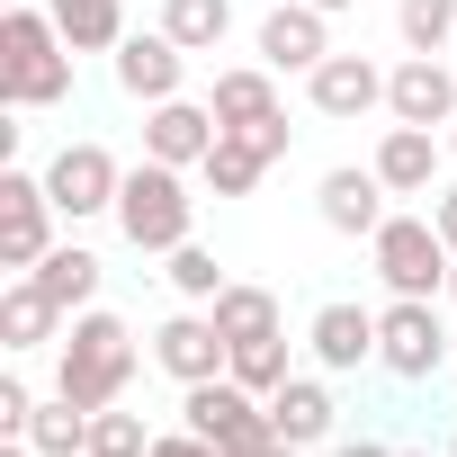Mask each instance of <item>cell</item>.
<instances>
[{
    "label": "cell",
    "instance_id": "3",
    "mask_svg": "<svg viewBox=\"0 0 457 457\" xmlns=\"http://www.w3.org/2000/svg\"><path fill=\"white\" fill-rule=\"evenodd\" d=\"M117 234L135 243V252H179L188 234H197V197H188V179L170 170V162H135L126 170V188H117Z\"/></svg>",
    "mask_w": 457,
    "mask_h": 457
},
{
    "label": "cell",
    "instance_id": "39",
    "mask_svg": "<svg viewBox=\"0 0 457 457\" xmlns=\"http://www.w3.org/2000/svg\"><path fill=\"white\" fill-rule=\"evenodd\" d=\"M448 305H457V261H448Z\"/></svg>",
    "mask_w": 457,
    "mask_h": 457
},
{
    "label": "cell",
    "instance_id": "40",
    "mask_svg": "<svg viewBox=\"0 0 457 457\" xmlns=\"http://www.w3.org/2000/svg\"><path fill=\"white\" fill-rule=\"evenodd\" d=\"M448 162H457V117H448Z\"/></svg>",
    "mask_w": 457,
    "mask_h": 457
},
{
    "label": "cell",
    "instance_id": "21",
    "mask_svg": "<svg viewBox=\"0 0 457 457\" xmlns=\"http://www.w3.org/2000/svg\"><path fill=\"white\" fill-rule=\"evenodd\" d=\"M72 54H117L126 46V0H46Z\"/></svg>",
    "mask_w": 457,
    "mask_h": 457
},
{
    "label": "cell",
    "instance_id": "27",
    "mask_svg": "<svg viewBox=\"0 0 457 457\" xmlns=\"http://www.w3.org/2000/svg\"><path fill=\"white\" fill-rule=\"evenodd\" d=\"M162 261H170V270H162V278H170V287H179V305H215V296H224V287H234V278H224V270H215V252H206V243H197V234H188V243H179V252H162Z\"/></svg>",
    "mask_w": 457,
    "mask_h": 457
},
{
    "label": "cell",
    "instance_id": "38",
    "mask_svg": "<svg viewBox=\"0 0 457 457\" xmlns=\"http://www.w3.org/2000/svg\"><path fill=\"white\" fill-rule=\"evenodd\" d=\"M261 457H305V448H287V439H278V448H261Z\"/></svg>",
    "mask_w": 457,
    "mask_h": 457
},
{
    "label": "cell",
    "instance_id": "33",
    "mask_svg": "<svg viewBox=\"0 0 457 457\" xmlns=\"http://www.w3.org/2000/svg\"><path fill=\"white\" fill-rule=\"evenodd\" d=\"M153 457H224V448H215L206 430H188V421H179V430H153Z\"/></svg>",
    "mask_w": 457,
    "mask_h": 457
},
{
    "label": "cell",
    "instance_id": "6",
    "mask_svg": "<svg viewBox=\"0 0 457 457\" xmlns=\"http://www.w3.org/2000/svg\"><path fill=\"white\" fill-rule=\"evenodd\" d=\"M54 197H46V170H0V270H37L54 252Z\"/></svg>",
    "mask_w": 457,
    "mask_h": 457
},
{
    "label": "cell",
    "instance_id": "13",
    "mask_svg": "<svg viewBox=\"0 0 457 457\" xmlns=\"http://www.w3.org/2000/svg\"><path fill=\"white\" fill-rule=\"evenodd\" d=\"M386 117H395V126H448V117H457V72H448L439 54H403V63L386 72Z\"/></svg>",
    "mask_w": 457,
    "mask_h": 457
},
{
    "label": "cell",
    "instance_id": "12",
    "mask_svg": "<svg viewBox=\"0 0 457 457\" xmlns=\"http://www.w3.org/2000/svg\"><path fill=\"white\" fill-rule=\"evenodd\" d=\"M215 135H224V117H215L206 99H162V108H144V153L170 162V170H197V162L215 153Z\"/></svg>",
    "mask_w": 457,
    "mask_h": 457
},
{
    "label": "cell",
    "instance_id": "2",
    "mask_svg": "<svg viewBox=\"0 0 457 457\" xmlns=\"http://www.w3.org/2000/svg\"><path fill=\"white\" fill-rule=\"evenodd\" d=\"M0 99H10V108L72 99V46H63L54 10H10V19H0Z\"/></svg>",
    "mask_w": 457,
    "mask_h": 457
},
{
    "label": "cell",
    "instance_id": "30",
    "mask_svg": "<svg viewBox=\"0 0 457 457\" xmlns=\"http://www.w3.org/2000/svg\"><path fill=\"white\" fill-rule=\"evenodd\" d=\"M90 457H153V430H144V412H90Z\"/></svg>",
    "mask_w": 457,
    "mask_h": 457
},
{
    "label": "cell",
    "instance_id": "41",
    "mask_svg": "<svg viewBox=\"0 0 457 457\" xmlns=\"http://www.w3.org/2000/svg\"><path fill=\"white\" fill-rule=\"evenodd\" d=\"M448 457H457V430H448Z\"/></svg>",
    "mask_w": 457,
    "mask_h": 457
},
{
    "label": "cell",
    "instance_id": "4",
    "mask_svg": "<svg viewBox=\"0 0 457 457\" xmlns=\"http://www.w3.org/2000/svg\"><path fill=\"white\" fill-rule=\"evenodd\" d=\"M179 412H188V430H206V439H215L224 457H261V448H278L270 395H252V386H234V377L179 386Z\"/></svg>",
    "mask_w": 457,
    "mask_h": 457
},
{
    "label": "cell",
    "instance_id": "16",
    "mask_svg": "<svg viewBox=\"0 0 457 457\" xmlns=\"http://www.w3.org/2000/svg\"><path fill=\"white\" fill-rule=\"evenodd\" d=\"M332 54V19L314 10V0H278V10L261 19V63L270 72H314Z\"/></svg>",
    "mask_w": 457,
    "mask_h": 457
},
{
    "label": "cell",
    "instance_id": "26",
    "mask_svg": "<svg viewBox=\"0 0 457 457\" xmlns=\"http://www.w3.org/2000/svg\"><path fill=\"white\" fill-rule=\"evenodd\" d=\"M261 170H270V162H261L243 135H215V153L197 162V179H206L215 197H252V188H261Z\"/></svg>",
    "mask_w": 457,
    "mask_h": 457
},
{
    "label": "cell",
    "instance_id": "34",
    "mask_svg": "<svg viewBox=\"0 0 457 457\" xmlns=\"http://www.w3.org/2000/svg\"><path fill=\"white\" fill-rule=\"evenodd\" d=\"M430 224H439L448 252H457V179H448V188H430Z\"/></svg>",
    "mask_w": 457,
    "mask_h": 457
},
{
    "label": "cell",
    "instance_id": "24",
    "mask_svg": "<svg viewBox=\"0 0 457 457\" xmlns=\"http://www.w3.org/2000/svg\"><path fill=\"white\" fill-rule=\"evenodd\" d=\"M28 448H37V457H90V412H81L72 395L37 403V421H28Z\"/></svg>",
    "mask_w": 457,
    "mask_h": 457
},
{
    "label": "cell",
    "instance_id": "7",
    "mask_svg": "<svg viewBox=\"0 0 457 457\" xmlns=\"http://www.w3.org/2000/svg\"><path fill=\"white\" fill-rule=\"evenodd\" d=\"M439 359H448L439 305H430V296H395V305L377 314V368L403 377V386H421V377H439Z\"/></svg>",
    "mask_w": 457,
    "mask_h": 457
},
{
    "label": "cell",
    "instance_id": "10",
    "mask_svg": "<svg viewBox=\"0 0 457 457\" xmlns=\"http://www.w3.org/2000/svg\"><path fill=\"white\" fill-rule=\"evenodd\" d=\"M179 81H188V46L162 37V28H126V46H117V90L144 99V108H162V99H179Z\"/></svg>",
    "mask_w": 457,
    "mask_h": 457
},
{
    "label": "cell",
    "instance_id": "23",
    "mask_svg": "<svg viewBox=\"0 0 457 457\" xmlns=\"http://www.w3.org/2000/svg\"><path fill=\"white\" fill-rule=\"evenodd\" d=\"M162 37H179L188 54H215L234 37V0H162Z\"/></svg>",
    "mask_w": 457,
    "mask_h": 457
},
{
    "label": "cell",
    "instance_id": "25",
    "mask_svg": "<svg viewBox=\"0 0 457 457\" xmlns=\"http://www.w3.org/2000/svg\"><path fill=\"white\" fill-rule=\"evenodd\" d=\"M206 314H215V332H224V341H261V332H278V296H270V287H243V278L224 287Z\"/></svg>",
    "mask_w": 457,
    "mask_h": 457
},
{
    "label": "cell",
    "instance_id": "28",
    "mask_svg": "<svg viewBox=\"0 0 457 457\" xmlns=\"http://www.w3.org/2000/svg\"><path fill=\"white\" fill-rule=\"evenodd\" d=\"M234 386H252V395H278L296 368H287V332H261V341H234V368H224Z\"/></svg>",
    "mask_w": 457,
    "mask_h": 457
},
{
    "label": "cell",
    "instance_id": "17",
    "mask_svg": "<svg viewBox=\"0 0 457 457\" xmlns=\"http://www.w3.org/2000/svg\"><path fill=\"white\" fill-rule=\"evenodd\" d=\"M314 206H323V224L332 234H350V243H368L377 224H386V179L377 170H323V188H314Z\"/></svg>",
    "mask_w": 457,
    "mask_h": 457
},
{
    "label": "cell",
    "instance_id": "35",
    "mask_svg": "<svg viewBox=\"0 0 457 457\" xmlns=\"http://www.w3.org/2000/svg\"><path fill=\"white\" fill-rule=\"evenodd\" d=\"M332 457H395V448H377V439H341Z\"/></svg>",
    "mask_w": 457,
    "mask_h": 457
},
{
    "label": "cell",
    "instance_id": "11",
    "mask_svg": "<svg viewBox=\"0 0 457 457\" xmlns=\"http://www.w3.org/2000/svg\"><path fill=\"white\" fill-rule=\"evenodd\" d=\"M305 99H314V117H332V126H359L368 108H386V72L368 63V54H323L314 72H305Z\"/></svg>",
    "mask_w": 457,
    "mask_h": 457
},
{
    "label": "cell",
    "instance_id": "15",
    "mask_svg": "<svg viewBox=\"0 0 457 457\" xmlns=\"http://www.w3.org/2000/svg\"><path fill=\"white\" fill-rule=\"evenodd\" d=\"M305 350H314V368H323V377H350V368H368V359H377V314H368V305H350V296H332V305H314Z\"/></svg>",
    "mask_w": 457,
    "mask_h": 457
},
{
    "label": "cell",
    "instance_id": "36",
    "mask_svg": "<svg viewBox=\"0 0 457 457\" xmlns=\"http://www.w3.org/2000/svg\"><path fill=\"white\" fill-rule=\"evenodd\" d=\"M314 10H323V19H341V10H359V0H314Z\"/></svg>",
    "mask_w": 457,
    "mask_h": 457
},
{
    "label": "cell",
    "instance_id": "5",
    "mask_svg": "<svg viewBox=\"0 0 457 457\" xmlns=\"http://www.w3.org/2000/svg\"><path fill=\"white\" fill-rule=\"evenodd\" d=\"M368 252H377V278H386V296H448V234L430 215H386L377 234H368Z\"/></svg>",
    "mask_w": 457,
    "mask_h": 457
},
{
    "label": "cell",
    "instance_id": "9",
    "mask_svg": "<svg viewBox=\"0 0 457 457\" xmlns=\"http://www.w3.org/2000/svg\"><path fill=\"white\" fill-rule=\"evenodd\" d=\"M153 368H162V377H179V386H206V377L234 368V341L215 332V314H206V305H179V314L153 332Z\"/></svg>",
    "mask_w": 457,
    "mask_h": 457
},
{
    "label": "cell",
    "instance_id": "22",
    "mask_svg": "<svg viewBox=\"0 0 457 457\" xmlns=\"http://www.w3.org/2000/svg\"><path fill=\"white\" fill-rule=\"evenodd\" d=\"M206 108L224 117V135H234V126H261V117H278V81H270L261 63H243V72H215Z\"/></svg>",
    "mask_w": 457,
    "mask_h": 457
},
{
    "label": "cell",
    "instance_id": "8",
    "mask_svg": "<svg viewBox=\"0 0 457 457\" xmlns=\"http://www.w3.org/2000/svg\"><path fill=\"white\" fill-rule=\"evenodd\" d=\"M117 188H126V162H117L108 144H90V135L46 162V197H54L72 224H81V215H117Z\"/></svg>",
    "mask_w": 457,
    "mask_h": 457
},
{
    "label": "cell",
    "instance_id": "20",
    "mask_svg": "<svg viewBox=\"0 0 457 457\" xmlns=\"http://www.w3.org/2000/svg\"><path fill=\"white\" fill-rule=\"evenodd\" d=\"M28 278H37V287H46L63 314H90V305H99V252H81V243H54V252H46Z\"/></svg>",
    "mask_w": 457,
    "mask_h": 457
},
{
    "label": "cell",
    "instance_id": "31",
    "mask_svg": "<svg viewBox=\"0 0 457 457\" xmlns=\"http://www.w3.org/2000/svg\"><path fill=\"white\" fill-rule=\"evenodd\" d=\"M234 135H243V144H252L261 162H287V144H296V126H287V108H278V117H261V126H234Z\"/></svg>",
    "mask_w": 457,
    "mask_h": 457
},
{
    "label": "cell",
    "instance_id": "29",
    "mask_svg": "<svg viewBox=\"0 0 457 457\" xmlns=\"http://www.w3.org/2000/svg\"><path fill=\"white\" fill-rule=\"evenodd\" d=\"M395 28H403L412 54H448V37H457V0H403Z\"/></svg>",
    "mask_w": 457,
    "mask_h": 457
},
{
    "label": "cell",
    "instance_id": "18",
    "mask_svg": "<svg viewBox=\"0 0 457 457\" xmlns=\"http://www.w3.org/2000/svg\"><path fill=\"white\" fill-rule=\"evenodd\" d=\"M46 341H63V305L19 270L10 287H0V350H46Z\"/></svg>",
    "mask_w": 457,
    "mask_h": 457
},
{
    "label": "cell",
    "instance_id": "14",
    "mask_svg": "<svg viewBox=\"0 0 457 457\" xmlns=\"http://www.w3.org/2000/svg\"><path fill=\"white\" fill-rule=\"evenodd\" d=\"M439 162H448V135H430V126H386L368 170L386 179V197H430V188H439Z\"/></svg>",
    "mask_w": 457,
    "mask_h": 457
},
{
    "label": "cell",
    "instance_id": "32",
    "mask_svg": "<svg viewBox=\"0 0 457 457\" xmlns=\"http://www.w3.org/2000/svg\"><path fill=\"white\" fill-rule=\"evenodd\" d=\"M28 421H37V395L19 377H0V439H28Z\"/></svg>",
    "mask_w": 457,
    "mask_h": 457
},
{
    "label": "cell",
    "instance_id": "19",
    "mask_svg": "<svg viewBox=\"0 0 457 457\" xmlns=\"http://www.w3.org/2000/svg\"><path fill=\"white\" fill-rule=\"evenodd\" d=\"M270 421H278V439H287V448H314V439H332L341 403H332V386H323V377H287V386L270 395Z\"/></svg>",
    "mask_w": 457,
    "mask_h": 457
},
{
    "label": "cell",
    "instance_id": "37",
    "mask_svg": "<svg viewBox=\"0 0 457 457\" xmlns=\"http://www.w3.org/2000/svg\"><path fill=\"white\" fill-rule=\"evenodd\" d=\"M0 457H37V448H28V439H10V448H0Z\"/></svg>",
    "mask_w": 457,
    "mask_h": 457
},
{
    "label": "cell",
    "instance_id": "42",
    "mask_svg": "<svg viewBox=\"0 0 457 457\" xmlns=\"http://www.w3.org/2000/svg\"><path fill=\"white\" fill-rule=\"evenodd\" d=\"M412 457H430V448H412ZM439 457H448V448H439Z\"/></svg>",
    "mask_w": 457,
    "mask_h": 457
},
{
    "label": "cell",
    "instance_id": "1",
    "mask_svg": "<svg viewBox=\"0 0 457 457\" xmlns=\"http://www.w3.org/2000/svg\"><path fill=\"white\" fill-rule=\"evenodd\" d=\"M126 377H135V323L108 305L72 314V332L54 341V395H72L81 412H108L126 395Z\"/></svg>",
    "mask_w": 457,
    "mask_h": 457
}]
</instances>
